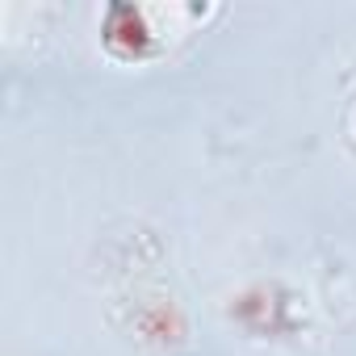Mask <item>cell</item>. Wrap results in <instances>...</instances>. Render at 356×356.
I'll return each instance as SVG.
<instances>
[{"label":"cell","instance_id":"cell-1","mask_svg":"<svg viewBox=\"0 0 356 356\" xmlns=\"http://www.w3.org/2000/svg\"><path fill=\"white\" fill-rule=\"evenodd\" d=\"M227 314L252 339H293L306 331V298L285 281H256L239 289Z\"/></svg>","mask_w":356,"mask_h":356},{"label":"cell","instance_id":"cell-2","mask_svg":"<svg viewBox=\"0 0 356 356\" xmlns=\"http://www.w3.org/2000/svg\"><path fill=\"white\" fill-rule=\"evenodd\" d=\"M101 47L122 63H147L163 55L168 34L159 30V9L134 5V0H109L101 9Z\"/></svg>","mask_w":356,"mask_h":356}]
</instances>
